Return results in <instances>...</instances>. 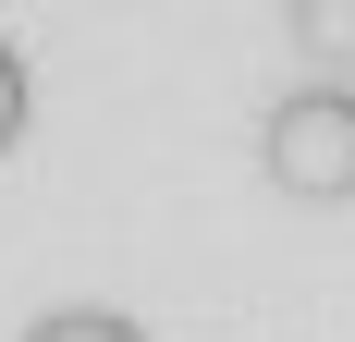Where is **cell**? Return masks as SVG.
<instances>
[{
  "label": "cell",
  "mask_w": 355,
  "mask_h": 342,
  "mask_svg": "<svg viewBox=\"0 0 355 342\" xmlns=\"http://www.w3.org/2000/svg\"><path fill=\"white\" fill-rule=\"evenodd\" d=\"M282 49L306 73H343L355 86V0H282Z\"/></svg>",
  "instance_id": "cell-2"
},
{
  "label": "cell",
  "mask_w": 355,
  "mask_h": 342,
  "mask_svg": "<svg viewBox=\"0 0 355 342\" xmlns=\"http://www.w3.org/2000/svg\"><path fill=\"white\" fill-rule=\"evenodd\" d=\"M257 171L294 208H355V86L343 73H306L257 110Z\"/></svg>",
  "instance_id": "cell-1"
},
{
  "label": "cell",
  "mask_w": 355,
  "mask_h": 342,
  "mask_svg": "<svg viewBox=\"0 0 355 342\" xmlns=\"http://www.w3.org/2000/svg\"><path fill=\"white\" fill-rule=\"evenodd\" d=\"M25 342H147V330H135L123 306H49V318H37Z\"/></svg>",
  "instance_id": "cell-3"
},
{
  "label": "cell",
  "mask_w": 355,
  "mask_h": 342,
  "mask_svg": "<svg viewBox=\"0 0 355 342\" xmlns=\"http://www.w3.org/2000/svg\"><path fill=\"white\" fill-rule=\"evenodd\" d=\"M25 123H37V62L12 49V37H0V159L25 147Z\"/></svg>",
  "instance_id": "cell-4"
}]
</instances>
